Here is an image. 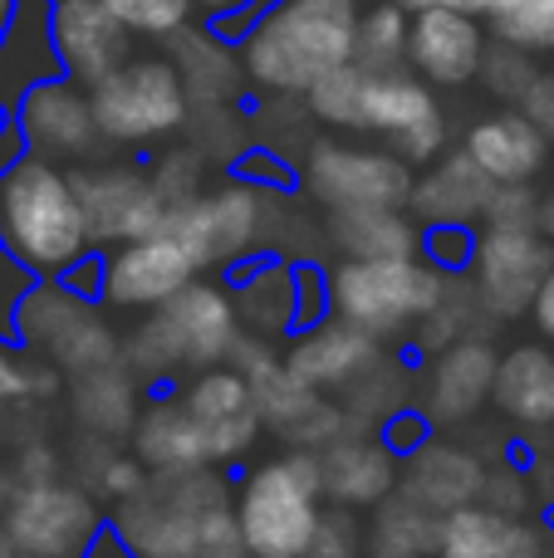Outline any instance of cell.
<instances>
[{
  "instance_id": "cell-1",
  "label": "cell",
  "mask_w": 554,
  "mask_h": 558,
  "mask_svg": "<svg viewBox=\"0 0 554 558\" xmlns=\"http://www.w3.org/2000/svg\"><path fill=\"white\" fill-rule=\"evenodd\" d=\"M359 0H261L241 29V69L265 94L304 98L324 74L353 64Z\"/></svg>"
},
{
  "instance_id": "cell-2",
  "label": "cell",
  "mask_w": 554,
  "mask_h": 558,
  "mask_svg": "<svg viewBox=\"0 0 554 558\" xmlns=\"http://www.w3.org/2000/svg\"><path fill=\"white\" fill-rule=\"evenodd\" d=\"M0 241L35 279H59L94 251L74 172L45 153L0 167Z\"/></svg>"
},
{
  "instance_id": "cell-3",
  "label": "cell",
  "mask_w": 554,
  "mask_h": 558,
  "mask_svg": "<svg viewBox=\"0 0 554 558\" xmlns=\"http://www.w3.org/2000/svg\"><path fill=\"white\" fill-rule=\"evenodd\" d=\"M245 338V324L236 314V294L196 275L182 294H172L162 308L143 318L123 338V363L143 377H172L182 367H216L236 353Z\"/></svg>"
},
{
  "instance_id": "cell-4",
  "label": "cell",
  "mask_w": 554,
  "mask_h": 558,
  "mask_svg": "<svg viewBox=\"0 0 554 558\" xmlns=\"http://www.w3.org/2000/svg\"><path fill=\"white\" fill-rule=\"evenodd\" d=\"M451 294V275L432 265L427 255H393V260H353L344 255L329 270V314L363 333L408 338L432 308Z\"/></svg>"
},
{
  "instance_id": "cell-5",
  "label": "cell",
  "mask_w": 554,
  "mask_h": 558,
  "mask_svg": "<svg viewBox=\"0 0 554 558\" xmlns=\"http://www.w3.org/2000/svg\"><path fill=\"white\" fill-rule=\"evenodd\" d=\"M329 505L324 495L320 451L290 446L275 461H261L236 490V520L255 558H304L320 530V514Z\"/></svg>"
},
{
  "instance_id": "cell-6",
  "label": "cell",
  "mask_w": 554,
  "mask_h": 558,
  "mask_svg": "<svg viewBox=\"0 0 554 558\" xmlns=\"http://www.w3.org/2000/svg\"><path fill=\"white\" fill-rule=\"evenodd\" d=\"M212 505H226V485L206 471H157L133 500L113 505L108 534L133 558H196V530Z\"/></svg>"
},
{
  "instance_id": "cell-7",
  "label": "cell",
  "mask_w": 554,
  "mask_h": 558,
  "mask_svg": "<svg viewBox=\"0 0 554 558\" xmlns=\"http://www.w3.org/2000/svg\"><path fill=\"white\" fill-rule=\"evenodd\" d=\"M94 118L104 143L113 147H147L172 137L192 113V88H186L177 59L143 54L118 64L94 88Z\"/></svg>"
},
{
  "instance_id": "cell-8",
  "label": "cell",
  "mask_w": 554,
  "mask_h": 558,
  "mask_svg": "<svg viewBox=\"0 0 554 558\" xmlns=\"http://www.w3.org/2000/svg\"><path fill=\"white\" fill-rule=\"evenodd\" d=\"M15 343L45 353L59 373H94L123 357V338L64 279H35L15 308Z\"/></svg>"
},
{
  "instance_id": "cell-9",
  "label": "cell",
  "mask_w": 554,
  "mask_h": 558,
  "mask_svg": "<svg viewBox=\"0 0 554 558\" xmlns=\"http://www.w3.org/2000/svg\"><path fill=\"white\" fill-rule=\"evenodd\" d=\"M265 226H270V202L261 186L241 177L221 192H196L177 202L162 231H172L192 251L196 270H226L265 241Z\"/></svg>"
},
{
  "instance_id": "cell-10",
  "label": "cell",
  "mask_w": 554,
  "mask_h": 558,
  "mask_svg": "<svg viewBox=\"0 0 554 558\" xmlns=\"http://www.w3.org/2000/svg\"><path fill=\"white\" fill-rule=\"evenodd\" d=\"M412 162L393 147L359 143H314L304 153L300 186L324 211H359V206H408L412 202Z\"/></svg>"
},
{
  "instance_id": "cell-11",
  "label": "cell",
  "mask_w": 554,
  "mask_h": 558,
  "mask_svg": "<svg viewBox=\"0 0 554 558\" xmlns=\"http://www.w3.org/2000/svg\"><path fill=\"white\" fill-rule=\"evenodd\" d=\"M5 530L25 558H84L88 544L104 534V514L94 505V490L29 481L10 495Z\"/></svg>"
},
{
  "instance_id": "cell-12",
  "label": "cell",
  "mask_w": 554,
  "mask_h": 558,
  "mask_svg": "<svg viewBox=\"0 0 554 558\" xmlns=\"http://www.w3.org/2000/svg\"><path fill=\"white\" fill-rule=\"evenodd\" d=\"M359 133H378L393 153H402L412 167L447 153V113L422 74H369L359 108Z\"/></svg>"
},
{
  "instance_id": "cell-13",
  "label": "cell",
  "mask_w": 554,
  "mask_h": 558,
  "mask_svg": "<svg viewBox=\"0 0 554 558\" xmlns=\"http://www.w3.org/2000/svg\"><path fill=\"white\" fill-rule=\"evenodd\" d=\"M196 275L202 270H196L192 251H186L172 231L137 235V241L108 245L104 251V289H98V304L128 308V314H153V308H162L172 294H182Z\"/></svg>"
},
{
  "instance_id": "cell-14",
  "label": "cell",
  "mask_w": 554,
  "mask_h": 558,
  "mask_svg": "<svg viewBox=\"0 0 554 558\" xmlns=\"http://www.w3.org/2000/svg\"><path fill=\"white\" fill-rule=\"evenodd\" d=\"M554 265V241L540 226L510 231V226H486L477 235V299L491 318H520L530 314L540 284Z\"/></svg>"
},
{
  "instance_id": "cell-15",
  "label": "cell",
  "mask_w": 554,
  "mask_h": 558,
  "mask_svg": "<svg viewBox=\"0 0 554 558\" xmlns=\"http://www.w3.org/2000/svg\"><path fill=\"white\" fill-rule=\"evenodd\" d=\"M74 186L98 251L137 241V235H157L172 211L162 186L143 167H84V172H74Z\"/></svg>"
},
{
  "instance_id": "cell-16",
  "label": "cell",
  "mask_w": 554,
  "mask_h": 558,
  "mask_svg": "<svg viewBox=\"0 0 554 558\" xmlns=\"http://www.w3.org/2000/svg\"><path fill=\"white\" fill-rule=\"evenodd\" d=\"M15 123H20V133H25L29 153H45V157H55V162L88 157L104 143L98 118H94V94H88L84 84H74L69 74L29 88L15 104Z\"/></svg>"
},
{
  "instance_id": "cell-17",
  "label": "cell",
  "mask_w": 554,
  "mask_h": 558,
  "mask_svg": "<svg viewBox=\"0 0 554 558\" xmlns=\"http://www.w3.org/2000/svg\"><path fill=\"white\" fill-rule=\"evenodd\" d=\"M491 35L481 25V15L461 5H437L412 15V39H408V64L412 74H422L432 88H461L471 78H481L486 64Z\"/></svg>"
},
{
  "instance_id": "cell-18",
  "label": "cell",
  "mask_w": 554,
  "mask_h": 558,
  "mask_svg": "<svg viewBox=\"0 0 554 558\" xmlns=\"http://www.w3.org/2000/svg\"><path fill=\"white\" fill-rule=\"evenodd\" d=\"M496 367L501 353L471 333L432 353L427 377H422V416L432 426H467L496 392Z\"/></svg>"
},
{
  "instance_id": "cell-19",
  "label": "cell",
  "mask_w": 554,
  "mask_h": 558,
  "mask_svg": "<svg viewBox=\"0 0 554 558\" xmlns=\"http://www.w3.org/2000/svg\"><path fill=\"white\" fill-rule=\"evenodd\" d=\"M378 363H383V338L363 333V328L344 324V318H320L310 328H294L290 348H285V367L304 387H320V392H349Z\"/></svg>"
},
{
  "instance_id": "cell-20",
  "label": "cell",
  "mask_w": 554,
  "mask_h": 558,
  "mask_svg": "<svg viewBox=\"0 0 554 558\" xmlns=\"http://www.w3.org/2000/svg\"><path fill=\"white\" fill-rule=\"evenodd\" d=\"M255 407L265 416V432H275L285 446H304V451H324L334 446L344 432H353L349 412L334 407L320 387H304L300 377L285 367V357L270 373L255 377Z\"/></svg>"
},
{
  "instance_id": "cell-21",
  "label": "cell",
  "mask_w": 554,
  "mask_h": 558,
  "mask_svg": "<svg viewBox=\"0 0 554 558\" xmlns=\"http://www.w3.org/2000/svg\"><path fill=\"white\" fill-rule=\"evenodd\" d=\"M55 45L64 74L84 88H94L98 78L133 59V35L104 0H55Z\"/></svg>"
},
{
  "instance_id": "cell-22",
  "label": "cell",
  "mask_w": 554,
  "mask_h": 558,
  "mask_svg": "<svg viewBox=\"0 0 554 558\" xmlns=\"http://www.w3.org/2000/svg\"><path fill=\"white\" fill-rule=\"evenodd\" d=\"M64 74L55 45V0H15L10 20L0 25V104L15 113L29 88Z\"/></svg>"
},
{
  "instance_id": "cell-23",
  "label": "cell",
  "mask_w": 554,
  "mask_h": 558,
  "mask_svg": "<svg viewBox=\"0 0 554 558\" xmlns=\"http://www.w3.org/2000/svg\"><path fill=\"white\" fill-rule=\"evenodd\" d=\"M550 143L554 137L540 118H530L526 108H506V113L471 123L461 147L477 157V167L491 182H535L550 162Z\"/></svg>"
},
{
  "instance_id": "cell-24",
  "label": "cell",
  "mask_w": 554,
  "mask_h": 558,
  "mask_svg": "<svg viewBox=\"0 0 554 558\" xmlns=\"http://www.w3.org/2000/svg\"><path fill=\"white\" fill-rule=\"evenodd\" d=\"M320 461L324 495H329V505H344V510H378L398 490V456L383 436L373 441V436L344 432L334 446H324Z\"/></svg>"
},
{
  "instance_id": "cell-25",
  "label": "cell",
  "mask_w": 554,
  "mask_h": 558,
  "mask_svg": "<svg viewBox=\"0 0 554 558\" xmlns=\"http://www.w3.org/2000/svg\"><path fill=\"white\" fill-rule=\"evenodd\" d=\"M437 558H545V534L530 520L477 500L442 514Z\"/></svg>"
},
{
  "instance_id": "cell-26",
  "label": "cell",
  "mask_w": 554,
  "mask_h": 558,
  "mask_svg": "<svg viewBox=\"0 0 554 558\" xmlns=\"http://www.w3.org/2000/svg\"><path fill=\"white\" fill-rule=\"evenodd\" d=\"M398 490L412 495L418 505H427L432 514H451L461 505H477L481 490H486V465L467 451V446L451 441H422L418 451L408 456L398 475Z\"/></svg>"
},
{
  "instance_id": "cell-27",
  "label": "cell",
  "mask_w": 554,
  "mask_h": 558,
  "mask_svg": "<svg viewBox=\"0 0 554 558\" xmlns=\"http://www.w3.org/2000/svg\"><path fill=\"white\" fill-rule=\"evenodd\" d=\"M491 192H496V182L461 147V153H442V162L412 182L408 206L412 216H422V226H477L486 216Z\"/></svg>"
},
{
  "instance_id": "cell-28",
  "label": "cell",
  "mask_w": 554,
  "mask_h": 558,
  "mask_svg": "<svg viewBox=\"0 0 554 558\" xmlns=\"http://www.w3.org/2000/svg\"><path fill=\"white\" fill-rule=\"evenodd\" d=\"M133 451L147 461V471H206V465H216L212 426H206L182 397L157 402L137 416Z\"/></svg>"
},
{
  "instance_id": "cell-29",
  "label": "cell",
  "mask_w": 554,
  "mask_h": 558,
  "mask_svg": "<svg viewBox=\"0 0 554 558\" xmlns=\"http://www.w3.org/2000/svg\"><path fill=\"white\" fill-rule=\"evenodd\" d=\"M496 412L510 426L550 432L554 426V343H520L501 353L496 367Z\"/></svg>"
},
{
  "instance_id": "cell-30",
  "label": "cell",
  "mask_w": 554,
  "mask_h": 558,
  "mask_svg": "<svg viewBox=\"0 0 554 558\" xmlns=\"http://www.w3.org/2000/svg\"><path fill=\"white\" fill-rule=\"evenodd\" d=\"M324 235L339 255L353 260H393V255H422V226L408 206H359V211H329Z\"/></svg>"
},
{
  "instance_id": "cell-31",
  "label": "cell",
  "mask_w": 554,
  "mask_h": 558,
  "mask_svg": "<svg viewBox=\"0 0 554 558\" xmlns=\"http://www.w3.org/2000/svg\"><path fill=\"white\" fill-rule=\"evenodd\" d=\"M69 402H74V422L88 436H108V441L128 436L143 416V392H137V377L123 357L94 367V373H74Z\"/></svg>"
},
{
  "instance_id": "cell-32",
  "label": "cell",
  "mask_w": 554,
  "mask_h": 558,
  "mask_svg": "<svg viewBox=\"0 0 554 558\" xmlns=\"http://www.w3.org/2000/svg\"><path fill=\"white\" fill-rule=\"evenodd\" d=\"M177 69H182L186 88H192L196 104H226V98L241 88L245 69H241V49H231V39L221 29H192L186 25L177 35Z\"/></svg>"
},
{
  "instance_id": "cell-33",
  "label": "cell",
  "mask_w": 554,
  "mask_h": 558,
  "mask_svg": "<svg viewBox=\"0 0 554 558\" xmlns=\"http://www.w3.org/2000/svg\"><path fill=\"white\" fill-rule=\"evenodd\" d=\"M236 314H241L245 333H294L300 328V294H294V265L265 260L245 270L241 289H236Z\"/></svg>"
},
{
  "instance_id": "cell-34",
  "label": "cell",
  "mask_w": 554,
  "mask_h": 558,
  "mask_svg": "<svg viewBox=\"0 0 554 558\" xmlns=\"http://www.w3.org/2000/svg\"><path fill=\"white\" fill-rule=\"evenodd\" d=\"M437 534H442V514H432L412 495L393 490L373 510L369 558H437Z\"/></svg>"
},
{
  "instance_id": "cell-35",
  "label": "cell",
  "mask_w": 554,
  "mask_h": 558,
  "mask_svg": "<svg viewBox=\"0 0 554 558\" xmlns=\"http://www.w3.org/2000/svg\"><path fill=\"white\" fill-rule=\"evenodd\" d=\"M177 397H182V402L192 407V412L202 416L206 426L231 422V416H241V412H251V407H255L251 377H245L241 367H231V363H216V367H202V373H192Z\"/></svg>"
},
{
  "instance_id": "cell-36",
  "label": "cell",
  "mask_w": 554,
  "mask_h": 558,
  "mask_svg": "<svg viewBox=\"0 0 554 558\" xmlns=\"http://www.w3.org/2000/svg\"><path fill=\"white\" fill-rule=\"evenodd\" d=\"M408 39H412V15L393 0L363 10L359 20V45H353V64H363L369 74H388L408 59Z\"/></svg>"
},
{
  "instance_id": "cell-37",
  "label": "cell",
  "mask_w": 554,
  "mask_h": 558,
  "mask_svg": "<svg viewBox=\"0 0 554 558\" xmlns=\"http://www.w3.org/2000/svg\"><path fill=\"white\" fill-rule=\"evenodd\" d=\"M363 84H369V69H363V64H344V69H334V74H324L320 84L304 94V108H310L320 123H329V128H353V133H359Z\"/></svg>"
},
{
  "instance_id": "cell-38",
  "label": "cell",
  "mask_w": 554,
  "mask_h": 558,
  "mask_svg": "<svg viewBox=\"0 0 554 558\" xmlns=\"http://www.w3.org/2000/svg\"><path fill=\"white\" fill-rule=\"evenodd\" d=\"M540 59L535 54H526V49H516V45H506V39H496V45L486 49V64H481V78H486V88L501 98V104H510V108H520L530 98V88L540 84Z\"/></svg>"
},
{
  "instance_id": "cell-39",
  "label": "cell",
  "mask_w": 554,
  "mask_h": 558,
  "mask_svg": "<svg viewBox=\"0 0 554 558\" xmlns=\"http://www.w3.org/2000/svg\"><path fill=\"white\" fill-rule=\"evenodd\" d=\"M491 39H506V45L554 64V0H520L516 10L491 20Z\"/></svg>"
},
{
  "instance_id": "cell-40",
  "label": "cell",
  "mask_w": 554,
  "mask_h": 558,
  "mask_svg": "<svg viewBox=\"0 0 554 558\" xmlns=\"http://www.w3.org/2000/svg\"><path fill=\"white\" fill-rule=\"evenodd\" d=\"M147 485V461L137 451H113L108 436H98V461H94V475H88V490L108 505H123L133 500L137 490Z\"/></svg>"
},
{
  "instance_id": "cell-41",
  "label": "cell",
  "mask_w": 554,
  "mask_h": 558,
  "mask_svg": "<svg viewBox=\"0 0 554 558\" xmlns=\"http://www.w3.org/2000/svg\"><path fill=\"white\" fill-rule=\"evenodd\" d=\"M118 20H123L128 35L143 39H177L192 25V5L186 0H104Z\"/></svg>"
},
{
  "instance_id": "cell-42",
  "label": "cell",
  "mask_w": 554,
  "mask_h": 558,
  "mask_svg": "<svg viewBox=\"0 0 554 558\" xmlns=\"http://www.w3.org/2000/svg\"><path fill=\"white\" fill-rule=\"evenodd\" d=\"M59 387V373L45 363H29L15 353V338L0 333V402H25V397H45Z\"/></svg>"
},
{
  "instance_id": "cell-43",
  "label": "cell",
  "mask_w": 554,
  "mask_h": 558,
  "mask_svg": "<svg viewBox=\"0 0 554 558\" xmlns=\"http://www.w3.org/2000/svg\"><path fill=\"white\" fill-rule=\"evenodd\" d=\"M359 510H344V505H324L320 530L310 539L304 558H369V539H363V524L353 520Z\"/></svg>"
},
{
  "instance_id": "cell-44",
  "label": "cell",
  "mask_w": 554,
  "mask_h": 558,
  "mask_svg": "<svg viewBox=\"0 0 554 558\" xmlns=\"http://www.w3.org/2000/svg\"><path fill=\"white\" fill-rule=\"evenodd\" d=\"M545 216V196L535 192V182H496L486 202V226H510V231H530Z\"/></svg>"
},
{
  "instance_id": "cell-45",
  "label": "cell",
  "mask_w": 554,
  "mask_h": 558,
  "mask_svg": "<svg viewBox=\"0 0 554 558\" xmlns=\"http://www.w3.org/2000/svg\"><path fill=\"white\" fill-rule=\"evenodd\" d=\"M422 255L442 265L447 275L471 270L477 260V231L471 226H422Z\"/></svg>"
},
{
  "instance_id": "cell-46",
  "label": "cell",
  "mask_w": 554,
  "mask_h": 558,
  "mask_svg": "<svg viewBox=\"0 0 554 558\" xmlns=\"http://www.w3.org/2000/svg\"><path fill=\"white\" fill-rule=\"evenodd\" d=\"M481 500L496 505V510L516 514V520H526L530 505L540 500L535 481H530L526 471H510V465H496V471H486V490H481Z\"/></svg>"
},
{
  "instance_id": "cell-47",
  "label": "cell",
  "mask_w": 554,
  "mask_h": 558,
  "mask_svg": "<svg viewBox=\"0 0 554 558\" xmlns=\"http://www.w3.org/2000/svg\"><path fill=\"white\" fill-rule=\"evenodd\" d=\"M153 182L162 186V196L167 202H186V196H196V182H202V153H167L162 162L153 167Z\"/></svg>"
},
{
  "instance_id": "cell-48",
  "label": "cell",
  "mask_w": 554,
  "mask_h": 558,
  "mask_svg": "<svg viewBox=\"0 0 554 558\" xmlns=\"http://www.w3.org/2000/svg\"><path fill=\"white\" fill-rule=\"evenodd\" d=\"M29 284H35V275H29L25 265L5 251V241H0V333L5 338H15V308H20V299H25Z\"/></svg>"
},
{
  "instance_id": "cell-49",
  "label": "cell",
  "mask_w": 554,
  "mask_h": 558,
  "mask_svg": "<svg viewBox=\"0 0 554 558\" xmlns=\"http://www.w3.org/2000/svg\"><path fill=\"white\" fill-rule=\"evenodd\" d=\"M432 436V422L422 412H388L383 422V441L393 446V456H412Z\"/></svg>"
},
{
  "instance_id": "cell-50",
  "label": "cell",
  "mask_w": 554,
  "mask_h": 558,
  "mask_svg": "<svg viewBox=\"0 0 554 558\" xmlns=\"http://www.w3.org/2000/svg\"><path fill=\"white\" fill-rule=\"evenodd\" d=\"M186 5H192L196 15H206L226 39H231V35H241V29H245V20L255 15V5H261V0H186Z\"/></svg>"
},
{
  "instance_id": "cell-51",
  "label": "cell",
  "mask_w": 554,
  "mask_h": 558,
  "mask_svg": "<svg viewBox=\"0 0 554 558\" xmlns=\"http://www.w3.org/2000/svg\"><path fill=\"white\" fill-rule=\"evenodd\" d=\"M236 177H245V182H255V186H275V192H290L294 186V172L280 162V157H265V153H245L241 162H236Z\"/></svg>"
},
{
  "instance_id": "cell-52",
  "label": "cell",
  "mask_w": 554,
  "mask_h": 558,
  "mask_svg": "<svg viewBox=\"0 0 554 558\" xmlns=\"http://www.w3.org/2000/svg\"><path fill=\"white\" fill-rule=\"evenodd\" d=\"M29 481H59L55 446H25V456H20V485H29Z\"/></svg>"
},
{
  "instance_id": "cell-53",
  "label": "cell",
  "mask_w": 554,
  "mask_h": 558,
  "mask_svg": "<svg viewBox=\"0 0 554 558\" xmlns=\"http://www.w3.org/2000/svg\"><path fill=\"white\" fill-rule=\"evenodd\" d=\"M520 108H526L530 118H540V123L550 128V137H554V69H545V74H540V84L530 88V98H526Z\"/></svg>"
},
{
  "instance_id": "cell-54",
  "label": "cell",
  "mask_w": 554,
  "mask_h": 558,
  "mask_svg": "<svg viewBox=\"0 0 554 558\" xmlns=\"http://www.w3.org/2000/svg\"><path fill=\"white\" fill-rule=\"evenodd\" d=\"M530 318H535V333L545 338V343H554V265H550L545 284H540L535 304H530Z\"/></svg>"
},
{
  "instance_id": "cell-55",
  "label": "cell",
  "mask_w": 554,
  "mask_h": 558,
  "mask_svg": "<svg viewBox=\"0 0 554 558\" xmlns=\"http://www.w3.org/2000/svg\"><path fill=\"white\" fill-rule=\"evenodd\" d=\"M520 0H461V10H471V15H481V20H496V15H506V10H516Z\"/></svg>"
},
{
  "instance_id": "cell-56",
  "label": "cell",
  "mask_w": 554,
  "mask_h": 558,
  "mask_svg": "<svg viewBox=\"0 0 554 558\" xmlns=\"http://www.w3.org/2000/svg\"><path fill=\"white\" fill-rule=\"evenodd\" d=\"M84 558H133V554H128V549H123V544H118V539H113V534H108V530H104V534H98V539H94V544H88V554H84Z\"/></svg>"
},
{
  "instance_id": "cell-57",
  "label": "cell",
  "mask_w": 554,
  "mask_h": 558,
  "mask_svg": "<svg viewBox=\"0 0 554 558\" xmlns=\"http://www.w3.org/2000/svg\"><path fill=\"white\" fill-rule=\"evenodd\" d=\"M393 5H402L408 15H422V10H437V5H461V0H393Z\"/></svg>"
},
{
  "instance_id": "cell-58",
  "label": "cell",
  "mask_w": 554,
  "mask_h": 558,
  "mask_svg": "<svg viewBox=\"0 0 554 558\" xmlns=\"http://www.w3.org/2000/svg\"><path fill=\"white\" fill-rule=\"evenodd\" d=\"M540 231L554 241V196H545V216H540Z\"/></svg>"
},
{
  "instance_id": "cell-59",
  "label": "cell",
  "mask_w": 554,
  "mask_h": 558,
  "mask_svg": "<svg viewBox=\"0 0 554 558\" xmlns=\"http://www.w3.org/2000/svg\"><path fill=\"white\" fill-rule=\"evenodd\" d=\"M10 10H15V0H0V25L10 20Z\"/></svg>"
},
{
  "instance_id": "cell-60",
  "label": "cell",
  "mask_w": 554,
  "mask_h": 558,
  "mask_svg": "<svg viewBox=\"0 0 554 558\" xmlns=\"http://www.w3.org/2000/svg\"><path fill=\"white\" fill-rule=\"evenodd\" d=\"M10 118H15V113H10V108H5V104H0V128H5V123H10Z\"/></svg>"
},
{
  "instance_id": "cell-61",
  "label": "cell",
  "mask_w": 554,
  "mask_h": 558,
  "mask_svg": "<svg viewBox=\"0 0 554 558\" xmlns=\"http://www.w3.org/2000/svg\"><path fill=\"white\" fill-rule=\"evenodd\" d=\"M550 524H554V505H550Z\"/></svg>"
}]
</instances>
